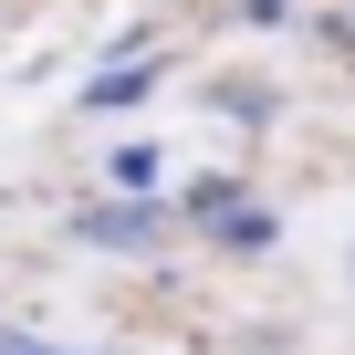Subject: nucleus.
I'll use <instances>...</instances> for the list:
<instances>
[{
  "mask_svg": "<svg viewBox=\"0 0 355 355\" xmlns=\"http://www.w3.org/2000/svg\"><path fill=\"white\" fill-rule=\"evenodd\" d=\"M84 230H94V241H146V209H94Z\"/></svg>",
  "mask_w": 355,
  "mask_h": 355,
  "instance_id": "f257e3e1",
  "label": "nucleus"
},
{
  "mask_svg": "<svg viewBox=\"0 0 355 355\" xmlns=\"http://www.w3.org/2000/svg\"><path fill=\"white\" fill-rule=\"evenodd\" d=\"M0 355H53V345H21V334H0Z\"/></svg>",
  "mask_w": 355,
  "mask_h": 355,
  "instance_id": "f03ea898",
  "label": "nucleus"
}]
</instances>
